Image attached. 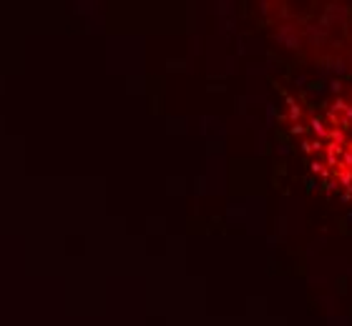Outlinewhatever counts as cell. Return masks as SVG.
Wrapping results in <instances>:
<instances>
[{"mask_svg":"<svg viewBox=\"0 0 352 326\" xmlns=\"http://www.w3.org/2000/svg\"><path fill=\"white\" fill-rule=\"evenodd\" d=\"M302 153L317 183L352 206V93L309 113L302 124Z\"/></svg>","mask_w":352,"mask_h":326,"instance_id":"cell-1","label":"cell"}]
</instances>
